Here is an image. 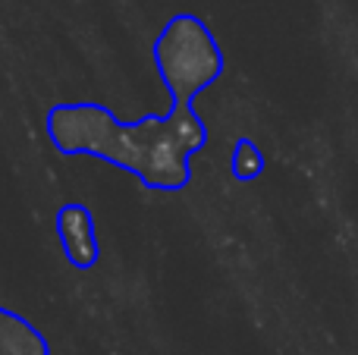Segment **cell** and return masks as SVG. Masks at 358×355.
Here are the masks:
<instances>
[{
	"label": "cell",
	"mask_w": 358,
	"mask_h": 355,
	"mask_svg": "<svg viewBox=\"0 0 358 355\" xmlns=\"http://www.w3.org/2000/svg\"><path fill=\"white\" fill-rule=\"evenodd\" d=\"M0 355H50V349L29 321L0 308Z\"/></svg>",
	"instance_id": "obj_3"
},
{
	"label": "cell",
	"mask_w": 358,
	"mask_h": 355,
	"mask_svg": "<svg viewBox=\"0 0 358 355\" xmlns=\"http://www.w3.org/2000/svg\"><path fill=\"white\" fill-rule=\"evenodd\" d=\"M57 236H60L63 255L73 268H94L101 258L98 236H94V220L88 208L82 205H63L57 214Z\"/></svg>",
	"instance_id": "obj_2"
},
{
	"label": "cell",
	"mask_w": 358,
	"mask_h": 355,
	"mask_svg": "<svg viewBox=\"0 0 358 355\" xmlns=\"http://www.w3.org/2000/svg\"><path fill=\"white\" fill-rule=\"evenodd\" d=\"M261 170H264V157H261V151L255 148V142L239 138L236 148H233V173H236V180L248 182V180H255Z\"/></svg>",
	"instance_id": "obj_4"
},
{
	"label": "cell",
	"mask_w": 358,
	"mask_h": 355,
	"mask_svg": "<svg viewBox=\"0 0 358 355\" xmlns=\"http://www.w3.org/2000/svg\"><path fill=\"white\" fill-rule=\"evenodd\" d=\"M155 60L176 101L167 117L117 123L101 104H60L48 113V136L63 154L85 151L129 170L145 186L176 192L189 182V157L208 142V126L192 101L220 79L223 54L201 19L179 13L157 35Z\"/></svg>",
	"instance_id": "obj_1"
}]
</instances>
